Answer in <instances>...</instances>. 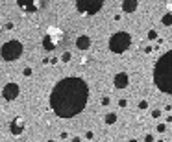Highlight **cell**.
<instances>
[{"mask_svg":"<svg viewBox=\"0 0 172 142\" xmlns=\"http://www.w3.org/2000/svg\"><path fill=\"white\" fill-rule=\"evenodd\" d=\"M89 100V87L80 78H65L61 79L50 96L52 109L61 118H72L83 111Z\"/></svg>","mask_w":172,"mask_h":142,"instance_id":"6da1fadb","label":"cell"},{"mask_svg":"<svg viewBox=\"0 0 172 142\" xmlns=\"http://www.w3.org/2000/svg\"><path fill=\"white\" fill-rule=\"evenodd\" d=\"M22 50H24V46H22L19 41H7V43L2 44L0 54H2V57H4L6 61H15V59L20 57Z\"/></svg>","mask_w":172,"mask_h":142,"instance_id":"277c9868","label":"cell"},{"mask_svg":"<svg viewBox=\"0 0 172 142\" xmlns=\"http://www.w3.org/2000/svg\"><path fill=\"white\" fill-rule=\"evenodd\" d=\"M115 122H117V115H115V113L106 115V124H115Z\"/></svg>","mask_w":172,"mask_h":142,"instance_id":"30bf717a","label":"cell"},{"mask_svg":"<svg viewBox=\"0 0 172 142\" xmlns=\"http://www.w3.org/2000/svg\"><path fill=\"white\" fill-rule=\"evenodd\" d=\"M82 11H87V13H96L100 7H102V2H96V0H93V2H78L76 4Z\"/></svg>","mask_w":172,"mask_h":142,"instance_id":"8992f818","label":"cell"},{"mask_svg":"<svg viewBox=\"0 0 172 142\" xmlns=\"http://www.w3.org/2000/svg\"><path fill=\"white\" fill-rule=\"evenodd\" d=\"M161 22H163L165 26H170V24H172V13H167V15L163 17V20H161Z\"/></svg>","mask_w":172,"mask_h":142,"instance_id":"8fae6325","label":"cell"},{"mask_svg":"<svg viewBox=\"0 0 172 142\" xmlns=\"http://www.w3.org/2000/svg\"><path fill=\"white\" fill-rule=\"evenodd\" d=\"M137 6H139V2H135V0H126V2H122V9H124V11H135Z\"/></svg>","mask_w":172,"mask_h":142,"instance_id":"9c48e42d","label":"cell"},{"mask_svg":"<svg viewBox=\"0 0 172 142\" xmlns=\"http://www.w3.org/2000/svg\"><path fill=\"white\" fill-rule=\"evenodd\" d=\"M2 94L6 100H15L19 96V85L17 83H6V87L2 89Z\"/></svg>","mask_w":172,"mask_h":142,"instance_id":"5b68a950","label":"cell"},{"mask_svg":"<svg viewBox=\"0 0 172 142\" xmlns=\"http://www.w3.org/2000/svg\"><path fill=\"white\" fill-rule=\"evenodd\" d=\"M130 44H132V37H130V33H126V31H117V33H113L111 39H109V48H111L113 54H122V52H126V50L130 48Z\"/></svg>","mask_w":172,"mask_h":142,"instance_id":"3957f363","label":"cell"},{"mask_svg":"<svg viewBox=\"0 0 172 142\" xmlns=\"http://www.w3.org/2000/svg\"><path fill=\"white\" fill-rule=\"evenodd\" d=\"M154 81L161 92L172 94V50L157 59L154 68Z\"/></svg>","mask_w":172,"mask_h":142,"instance_id":"7a4b0ae2","label":"cell"},{"mask_svg":"<svg viewBox=\"0 0 172 142\" xmlns=\"http://www.w3.org/2000/svg\"><path fill=\"white\" fill-rule=\"evenodd\" d=\"M130 142H137V140H130Z\"/></svg>","mask_w":172,"mask_h":142,"instance_id":"7c38bea8","label":"cell"},{"mask_svg":"<svg viewBox=\"0 0 172 142\" xmlns=\"http://www.w3.org/2000/svg\"><path fill=\"white\" fill-rule=\"evenodd\" d=\"M76 46H78V50H87V48L91 46V39H89L87 35H80V37L76 39Z\"/></svg>","mask_w":172,"mask_h":142,"instance_id":"ba28073f","label":"cell"},{"mask_svg":"<svg viewBox=\"0 0 172 142\" xmlns=\"http://www.w3.org/2000/svg\"><path fill=\"white\" fill-rule=\"evenodd\" d=\"M113 83H115V87H117V89H124V87H128L130 78H128V74H126V72H119V74L115 76Z\"/></svg>","mask_w":172,"mask_h":142,"instance_id":"52a82bcc","label":"cell"}]
</instances>
